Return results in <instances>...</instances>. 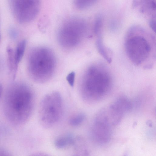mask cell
<instances>
[{"label": "cell", "mask_w": 156, "mask_h": 156, "mask_svg": "<svg viewBox=\"0 0 156 156\" xmlns=\"http://www.w3.org/2000/svg\"><path fill=\"white\" fill-rule=\"evenodd\" d=\"M112 85L111 74L104 66H92L86 72L82 81L81 93L83 99L89 103L99 101L108 94Z\"/></svg>", "instance_id": "6da1fadb"}, {"label": "cell", "mask_w": 156, "mask_h": 156, "mask_svg": "<svg viewBox=\"0 0 156 156\" xmlns=\"http://www.w3.org/2000/svg\"><path fill=\"white\" fill-rule=\"evenodd\" d=\"M153 39L142 33L131 31L127 36L125 46L126 55L131 61L138 66L146 62L153 50Z\"/></svg>", "instance_id": "7a4b0ae2"}, {"label": "cell", "mask_w": 156, "mask_h": 156, "mask_svg": "<svg viewBox=\"0 0 156 156\" xmlns=\"http://www.w3.org/2000/svg\"><path fill=\"white\" fill-rule=\"evenodd\" d=\"M63 112V102L59 93L53 92L47 94L42 98L39 105V122L45 128H51L59 122Z\"/></svg>", "instance_id": "3957f363"}, {"label": "cell", "mask_w": 156, "mask_h": 156, "mask_svg": "<svg viewBox=\"0 0 156 156\" xmlns=\"http://www.w3.org/2000/svg\"><path fill=\"white\" fill-rule=\"evenodd\" d=\"M52 52L46 48L40 47L33 50L30 55L29 68L34 77L40 82L44 81L50 77L55 66Z\"/></svg>", "instance_id": "277c9868"}, {"label": "cell", "mask_w": 156, "mask_h": 156, "mask_svg": "<svg viewBox=\"0 0 156 156\" xmlns=\"http://www.w3.org/2000/svg\"><path fill=\"white\" fill-rule=\"evenodd\" d=\"M87 27L85 21L80 17H74L67 19L59 30V41L66 47L77 45L85 34Z\"/></svg>", "instance_id": "5b68a950"}, {"label": "cell", "mask_w": 156, "mask_h": 156, "mask_svg": "<svg viewBox=\"0 0 156 156\" xmlns=\"http://www.w3.org/2000/svg\"><path fill=\"white\" fill-rule=\"evenodd\" d=\"M113 129L109 125L94 119L91 129L93 140L99 145L108 144L111 140Z\"/></svg>", "instance_id": "8992f818"}, {"label": "cell", "mask_w": 156, "mask_h": 156, "mask_svg": "<svg viewBox=\"0 0 156 156\" xmlns=\"http://www.w3.org/2000/svg\"><path fill=\"white\" fill-rule=\"evenodd\" d=\"M17 6L21 11V20L28 22L37 16L41 7L40 0H18Z\"/></svg>", "instance_id": "52a82bcc"}, {"label": "cell", "mask_w": 156, "mask_h": 156, "mask_svg": "<svg viewBox=\"0 0 156 156\" xmlns=\"http://www.w3.org/2000/svg\"><path fill=\"white\" fill-rule=\"evenodd\" d=\"M75 139L73 135L66 134L58 137L54 141L55 147L58 149H62L69 147L74 144Z\"/></svg>", "instance_id": "ba28073f"}, {"label": "cell", "mask_w": 156, "mask_h": 156, "mask_svg": "<svg viewBox=\"0 0 156 156\" xmlns=\"http://www.w3.org/2000/svg\"><path fill=\"white\" fill-rule=\"evenodd\" d=\"M98 36L96 41V46L100 54L108 62L112 60L111 53L109 50L104 44L101 39V35Z\"/></svg>", "instance_id": "9c48e42d"}, {"label": "cell", "mask_w": 156, "mask_h": 156, "mask_svg": "<svg viewBox=\"0 0 156 156\" xmlns=\"http://www.w3.org/2000/svg\"><path fill=\"white\" fill-rule=\"evenodd\" d=\"M26 44V41L23 40L17 44L14 52L16 69L17 71L19 63L21 60L24 53Z\"/></svg>", "instance_id": "30bf717a"}, {"label": "cell", "mask_w": 156, "mask_h": 156, "mask_svg": "<svg viewBox=\"0 0 156 156\" xmlns=\"http://www.w3.org/2000/svg\"><path fill=\"white\" fill-rule=\"evenodd\" d=\"M85 115L82 112H80L73 115L69 121L70 125L73 127H77L81 125L85 119Z\"/></svg>", "instance_id": "8fae6325"}, {"label": "cell", "mask_w": 156, "mask_h": 156, "mask_svg": "<svg viewBox=\"0 0 156 156\" xmlns=\"http://www.w3.org/2000/svg\"><path fill=\"white\" fill-rule=\"evenodd\" d=\"M7 52L8 57V62L9 69L10 71L13 72V77L14 78L17 71L16 69L14 52L10 47L7 48Z\"/></svg>", "instance_id": "7c38bea8"}, {"label": "cell", "mask_w": 156, "mask_h": 156, "mask_svg": "<svg viewBox=\"0 0 156 156\" xmlns=\"http://www.w3.org/2000/svg\"><path fill=\"white\" fill-rule=\"evenodd\" d=\"M75 6L78 9L82 10L89 6L94 0H73Z\"/></svg>", "instance_id": "4fadbf2b"}, {"label": "cell", "mask_w": 156, "mask_h": 156, "mask_svg": "<svg viewBox=\"0 0 156 156\" xmlns=\"http://www.w3.org/2000/svg\"><path fill=\"white\" fill-rule=\"evenodd\" d=\"M75 75V73L72 72L69 73L66 77V80L69 84L71 87H73L74 85Z\"/></svg>", "instance_id": "5bb4252c"}, {"label": "cell", "mask_w": 156, "mask_h": 156, "mask_svg": "<svg viewBox=\"0 0 156 156\" xmlns=\"http://www.w3.org/2000/svg\"><path fill=\"white\" fill-rule=\"evenodd\" d=\"M150 25L152 29L155 32L156 29V23L155 21L152 20L150 22Z\"/></svg>", "instance_id": "9a60e30c"}, {"label": "cell", "mask_w": 156, "mask_h": 156, "mask_svg": "<svg viewBox=\"0 0 156 156\" xmlns=\"http://www.w3.org/2000/svg\"><path fill=\"white\" fill-rule=\"evenodd\" d=\"M2 92V85L0 84V98L1 97Z\"/></svg>", "instance_id": "2e32d148"}, {"label": "cell", "mask_w": 156, "mask_h": 156, "mask_svg": "<svg viewBox=\"0 0 156 156\" xmlns=\"http://www.w3.org/2000/svg\"></svg>", "instance_id": "e0dca14e"}]
</instances>
